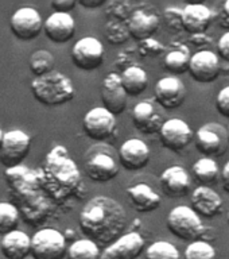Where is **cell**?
<instances>
[{
	"label": "cell",
	"mask_w": 229,
	"mask_h": 259,
	"mask_svg": "<svg viewBox=\"0 0 229 259\" xmlns=\"http://www.w3.org/2000/svg\"><path fill=\"white\" fill-rule=\"evenodd\" d=\"M81 232L95 243L108 244L121 236L127 226V214L120 202L107 196L90 198L78 219Z\"/></svg>",
	"instance_id": "cell-1"
},
{
	"label": "cell",
	"mask_w": 229,
	"mask_h": 259,
	"mask_svg": "<svg viewBox=\"0 0 229 259\" xmlns=\"http://www.w3.org/2000/svg\"><path fill=\"white\" fill-rule=\"evenodd\" d=\"M39 186L54 200H64L78 190L81 185V173L68 150L56 146L48 154L44 165L38 174Z\"/></svg>",
	"instance_id": "cell-2"
},
{
	"label": "cell",
	"mask_w": 229,
	"mask_h": 259,
	"mask_svg": "<svg viewBox=\"0 0 229 259\" xmlns=\"http://www.w3.org/2000/svg\"><path fill=\"white\" fill-rule=\"evenodd\" d=\"M31 92L40 104L56 107L72 100L74 97V85L66 74L52 70L31 81Z\"/></svg>",
	"instance_id": "cell-3"
},
{
	"label": "cell",
	"mask_w": 229,
	"mask_h": 259,
	"mask_svg": "<svg viewBox=\"0 0 229 259\" xmlns=\"http://www.w3.org/2000/svg\"><path fill=\"white\" fill-rule=\"evenodd\" d=\"M166 226L175 238L190 243L201 240L206 232L201 218L188 205H178L170 210Z\"/></svg>",
	"instance_id": "cell-4"
},
{
	"label": "cell",
	"mask_w": 229,
	"mask_h": 259,
	"mask_svg": "<svg viewBox=\"0 0 229 259\" xmlns=\"http://www.w3.org/2000/svg\"><path fill=\"white\" fill-rule=\"evenodd\" d=\"M120 163L112 153V149L96 146L89 150L85 159V173L92 181L108 182L116 177Z\"/></svg>",
	"instance_id": "cell-5"
},
{
	"label": "cell",
	"mask_w": 229,
	"mask_h": 259,
	"mask_svg": "<svg viewBox=\"0 0 229 259\" xmlns=\"http://www.w3.org/2000/svg\"><path fill=\"white\" fill-rule=\"evenodd\" d=\"M66 250V238L53 228L36 231L31 238L30 254L34 259H64Z\"/></svg>",
	"instance_id": "cell-6"
},
{
	"label": "cell",
	"mask_w": 229,
	"mask_h": 259,
	"mask_svg": "<svg viewBox=\"0 0 229 259\" xmlns=\"http://www.w3.org/2000/svg\"><path fill=\"white\" fill-rule=\"evenodd\" d=\"M31 147V138L22 130H10L4 133L3 143L0 149V162L7 169L16 167L27 157Z\"/></svg>",
	"instance_id": "cell-7"
},
{
	"label": "cell",
	"mask_w": 229,
	"mask_h": 259,
	"mask_svg": "<svg viewBox=\"0 0 229 259\" xmlns=\"http://www.w3.org/2000/svg\"><path fill=\"white\" fill-rule=\"evenodd\" d=\"M196 147L205 157H220L226 151V130L217 123H208L197 130L194 135Z\"/></svg>",
	"instance_id": "cell-8"
},
{
	"label": "cell",
	"mask_w": 229,
	"mask_h": 259,
	"mask_svg": "<svg viewBox=\"0 0 229 259\" xmlns=\"http://www.w3.org/2000/svg\"><path fill=\"white\" fill-rule=\"evenodd\" d=\"M72 61L82 70H95L104 62V48L95 36H84L72 48Z\"/></svg>",
	"instance_id": "cell-9"
},
{
	"label": "cell",
	"mask_w": 229,
	"mask_h": 259,
	"mask_svg": "<svg viewBox=\"0 0 229 259\" xmlns=\"http://www.w3.org/2000/svg\"><path fill=\"white\" fill-rule=\"evenodd\" d=\"M85 134L93 141L103 142L112 137L116 130V116L104 107H96L85 113L82 119Z\"/></svg>",
	"instance_id": "cell-10"
},
{
	"label": "cell",
	"mask_w": 229,
	"mask_h": 259,
	"mask_svg": "<svg viewBox=\"0 0 229 259\" xmlns=\"http://www.w3.org/2000/svg\"><path fill=\"white\" fill-rule=\"evenodd\" d=\"M10 28L18 39L31 40L43 30V20L35 8L20 7L12 14Z\"/></svg>",
	"instance_id": "cell-11"
},
{
	"label": "cell",
	"mask_w": 229,
	"mask_h": 259,
	"mask_svg": "<svg viewBox=\"0 0 229 259\" xmlns=\"http://www.w3.org/2000/svg\"><path fill=\"white\" fill-rule=\"evenodd\" d=\"M159 137L163 147L170 151L179 153L193 141V130L182 119H169L162 124Z\"/></svg>",
	"instance_id": "cell-12"
},
{
	"label": "cell",
	"mask_w": 229,
	"mask_h": 259,
	"mask_svg": "<svg viewBox=\"0 0 229 259\" xmlns=\"http://www.w3.org/2000/svg\"><path fill=\"white\" fill-rule=\"evenodd\" d=\"M189 73L192 78L201 84H209L220 76L221 65L216 53L200 50L190 57Z\"/></svg>",
	"instance_id": "cell-13"
},
{
	"label": "cell",
	"mask_w": 229,
	"mask_h": 259,
	"mask_svg": "<svg viewBox=\"0 0 229 259\" xmlns=\"http://www.w3.org/2000/svg\"><path fill=\"white\" fill-rule=\"evenodd\" d=\"M145 239L139 232H128L109 244L100 259H136L145 251Z\"/></svg>",
	"instance_id": "cell-14"
},
{
	"label": "cell",
	"mask_w": 229,
	"mask_h": 259,
	"mask_svg": "<svg viewBox=\"0 0 229 259\" xmlns=\"http://www.w3.org/2000/svg\"><path fill=\"white\" fill-rule=\"evenodd\" d=\"M127 93H125L120 81V74L108 73L101 84V100L103 107L112 115H119L127 107Z\"/></svg>",
	"instance_id": "cell-15"
},
{
	"label": "cell",
	"mask_w": 229,
	"mask_h": 259,
	"mask_svg": "<svg viewBox=\"0 0 229 259\" xmlns=\"http://www.w3.org/2000/svg\"><path fill=\"white\" fill-rule=\"evenodd\" d=\"M155 100L162 108L175 109L185 101L186 88L178 77H163L155 84Z\"/></svg>",
	"instance_id": "cell-16"
},
{
	"label": "cell",
	"mask_w": 229,
	"mask_h": 259,
	"mask_svg": "<svg viewBox=\"0 0 229 259\" xmlns=\"http://www.w3.org/2000/svg\"><path fill=\"white\" fill-rule=\"evenodd\" d=\"M190 204L192 209L200 216V218H216L221 213L222 210V198L221 196L212 189L210 186H198L193 190L190 196Z\"/></svg>",
	"instance_id": "cell-17"
},
{
	"label": "cell",
	"mask_w": 229,
	"mask_h": 259,
	"mask_svg": "<svg viewBox=\"0 0 229 259\" xmlns=\"http://www.w3.org/2000/svg\"><path fill=\"white\" fill-rule=\"evenodd\" d=\"M151 157L149 146L138 138H131L119 150V163L127 170H141L147 166Z\"/></svg>",
	"instance_id": "cell-18"
},
{
	"label": "cell",
	"mask_w": 229,
	"mask_h": 259,
	"mask_svg": "<svg viewBox=\"0 0 229 259\" xmlns=\"http://www.w3.org/2000/svg\"><path fill=\"white\" fill-rule=\"evenodd\" d=\"M162 192L171 198L184 197L188 194L190 189V178L189 173L186 171L185 167L174 165L162 171L161 177Z\"/></svg>",
	"instance_id": "cell-19"
},
{
	"label": "cell",
	"mask_w": 229,
	"mask_h": 259,
	"mask_svg": "<svg viewBox=\"0 0 229 259\" xmlns=\"http://www.w3.org/2000/svg\"><path fill=\"white\" fill-rule=\"evenodd\" d=\"M161 20L159 16L153 11L147 10H136L128 16L125 26L128 28L129 36L138 40H145L153 38V35L159 28Z\"/></svg>",
	"instance_id": "cell-20"
},
{
	"label": "cell",
	"mask_w": 229,
	"mask_h": 259,
	"mask_svg": "<svg viewBox=\"0 0 229 259\" xmlns=\"http://www.w3.org/2000/svg\"><path fill=\"white\" fill-rule=\"evenodd\" d=\"M214 14L204 4H186L182 8V27L190 35L205 32L213 22Z\"/></svg>",
	"instance_id": "cell-21"
},
{
	"label": "cell",
	"mask_w": 229,
	"mask_h": 259,
	"mask_svg": "<svg viewBox=\"0 0 229 259\" xmlns=\"http://www.w3.org/2000/svg\"><path fill=\"white\" fill-rule=\"evenodd\" d=\"M44 34L56 44H66L74 36L76 22L70 14L54 12L43 22Z\"/></svg>",
	"instance_id": "cell-22"
},
{
	"label": "cell",
	"mask_w": 229,
	"mask_h": 259,
	"mask_svg": "<svg viewBox=\"0 0 229 259\" xmlns=\"http://www.w3.org/2000/svg\"><path fill=\"white\" fill-rule=\"evenodd\" d=\"M132 123L138 131L150 135L159 133L165 120L155 105L149 101H141L132 108Z\"/></svg>",
	"instance_id": "cell-23"
},
{
	"label": "cell",
	"mask_w": 229,
	"mask_h": 259,
	"mask_svg": "<svg viewBox=\"0 0 229 259\" xmlns=\"http://www.w3.org/2000/svg\"><path fill=\"white\" fill-rule=\"evenodd\" d=\"M127 196L131 206L141 213H147L158 209L162 202L161 196L145 182H139L136 185L127 188Z\"/></svg>",
	"instance_id": "cell-24"
},
{
	"label": "cell",
	"mask_w": 229,
	"mask_h": 259,
	"mask_svg": "<svg viewBox=\"0 0 229 259\" xmlns=\"http://www.w3.org/2000/svg\"><path fill=\"white\" fill-rule=\"evenodd\" d=\"M31 248V238L26 232L14 230L3 235L0 251L6 259H26Z\"/></svg>",
	"instance_id": "cell-25"
},
{
	"label": "cell",
	"mask_w": 229,
	"mask_h": 259,
	"mask_svg": "<svg viewBox=\"0 0 229 259\" xmlns=\"http://www.w3.org/2000/svg\"><path fill=\"white\" fill-rule=\"evenodd\" d=\"M120 81L127 96H139L149 87V76L141 66H129L120 74Z\"/></svg>",
	"instance_id": "cell-26"
},
{
	"label": "cell",
	"mask_w": 229,
	"mask_h": 259,
	"mask_svg": "<svg viewBox=\"0 0 229 259\" xmlns=\"http://www.w3.org/2000/svg\"><path fill=\"white\" fill-rule=\"evenodd\" d=\"M189 61V49L184 46V45H179L178 48L170 50L166 54L163 65H165L166 70L171 73V74H182V73L188 72Z\"/></svg>",
	"instance_id": "cell-27"
},
{
	"label": "cell",
	"mask_w": 229,
	"mask_h": 259,
	"mask_svg": "<svg viewBox=\"0 0 229 259\" xmlns=\"http://www.w3.org/2000/svg\"><path fill=\"white\" fill-rule=\"evenodd\" d=\"M193 174L198 181L201 182L202 186H209L216 182L218 177V165L213 158L202 157L194 162Z\"/></svg>",
	"instance_id": "cell-28"
},
{
	"label": "cell",
	"mask_w": 229,
	"mask_h": 259,
	"mask_svg": "<svg viewBox=\"0 0 229 259\" xmlns=\"http://www.w3.org/2000/svg\"><path fill=\"white\" fill-rule=\"evenodd\" d=\"M100 256L97 243L89 239H78L66 250V259H100Z\"/></svg>",
	"instance_id": "cell-29"
},
{
	"label": "cell",
	"mask_w": 229,
	"mask_h": 259,
	"mask_svg": "<svg viewBox=\"0 0 229 259\" xmlns=\"http://www.w3.org/2000/svg\"><path fill=\"white\" fill-rule=\"evenodd\" d=\"M30 70L35 77L44 76L50 73L54 66V57L48 50H36L30 57V62H28Z\"/></svg>",
	"instance_id": "cell-30"
},
{
	"label": "cell",
	"mask_w": 229,
	"mask_h": 259,
	"mask_svg": "<svg viewBox=\"0 0 229 259\" xmlns=\"http://www.w3.org/2000/svg\"><path fill=\"white\" fill-rule=\"evenodd\" d=\"M19 210L14 204L0 201V235H6L16 230L19 224Z\"/></svg>",
	"instance_id": "cell-31"
},
{
	"label": "cell",
	"mask_w": 229,
	"mask_h": 259,
	"mask_svg": "<svg viewBox=\"0 0 229 259\" xmlns=\"http://www.w3.org/2000/svg\"><path fill=\"white\" fill-rule=\"evenodd\" d=\"M145 259H181V254L173 243L158 240L146 248Z\"/></svg>",
	"instance_id": "cell-32"
},
{
	"label": "cell",
	"mask_w": 229,
	"mask_h": 259,
	"mask_svg": "<svg viewBox=\"0 0 229 259\" xmlns=\"http://www.w3.org/2000/svg\"><path fill=\"white\" fill-rule=\"evenodd\" d=\"M184 259H217L214 247L206 240H196L188 244Z\"/></svg>",
	"instance_id": "cell-33"
},
{
	"label": "cell",
	"mask_w": 229,
	"mask_h": 259,
	"mask_svg": "<svg viewBox=\"0 0 229 259\" xmlns=\"http://www.w3.org/2000/svg\"><path fill=\"white\" fill-rule=\"evenodd\" d=\"M105 38L109 40L111 45L124 44L129 38L128 28L121 20H111L105 24Z\"/></svg>",
	"instance_id": "cell-34"
},
{
	"label": "cell",
	"mask_w": 229,
	"mask_h": 259,
	"mask_svg": "<svg viewBox=\"0 0 229 259\" xmlns=\"http://www.w3.org/2000/svg\"><path fill=\"white\" fill-rule=\"evenodd\" d=\"M138 50L142 57H158L165 52L166 48L159 40L154 39V38H147L145 40H141Z\"/></svg>",
	"instance_id": "cell-35"
},
{
	"label": "cell",
	"mask_w": 229,
	"mask_h": 259,
	"mask_svg": "<svg viewBox=\"0 0 229 259\" xmlns=\"http://www.w3.org/2000/svg\"><path fill=\"white\" fill-rule=\"evenodd\" d=\"M165 20L167 26L173 30H184L182 27V10L177 7H169L165 10Z\"/></svg>",
	"instance_id": "cell-36"
},
{
	"label": "cell",
	"mask_w": 229,
	"mask_h": 259,
	"mask_svg": "<svg viewBox=\"0 0 229 259\" xmlns=\"http://www.w3.org/2000/svg\"><path fill=\"white\" fill-rule=\"evenodd\" d=\"M216 108H217L220 115L229 119V85L228 87H224L217 93V97H216Z\"/></svg>",
	"instance_id": "cell-37"
},
{
	"label": "cell",
	"mask_w": 229,
	"mask_h": 259,
	"mask_svg": "<svg viewBox=\"0 0 229 259\" xmlns=\"http://www.w3.org/2000/svg\"><path fill=\"white\" fill-rule=\"evenodd\" d=\"M217 52L218 56L221 57L222 60L229 62V31L224 32L217 42Z\"/></svg>",
	"instance_id": "cell-38"
},
{
	"label": "cell",
	"mask_w": 229,
	"mask_h": 259,
	"mask_svg": "<svg viewBox=\"0 0 229 259\" xmlns=\"http://www.w3.org/2000/svg\"><path fill=\"white\" fill-rule=\"evenodd\" d=\"M76 6V0H56V2H52L53 10L56 12H61V14H69V11H72Z\"/></svg>",
	"instance_id": "cell-39"
},
{
	"label": "cell",
	"mask_w": 229,
	"mask_h": 259,
	"mask_svg": "<svg viewBox=\"0 0 229 259\" xmlns=\"http://www.w3.org/2000/svg\"><path fill=\"white\" fill-rule=\"evenodd\" d=\"M190 44L194 45L196 48H204V46H208L213 42L212 36H209L206 32H202V34H193L190 35L189 38Z\"/></svg>",
	"instance_id": "cell-40"
},
{
	"label": "cell",
	"mask_w": 229,
	"mask_h": 259,
	"mask_svg": "<svg viewBox=\"0 0 229 259\" xmlns=\"http://www.w3.org/2000/svg\"><path fill=\"white\" fill-rule=\"evenodd\" d=\"M220 27L229 31V0L224 2L220 12Z\"/></svg>",
	"instance_id": "cell-41"
},
{
	"label": "cell",
	"mask_w": 229,
	"mask_h": 259,
	"mask_svg": "<svg viewBox=\"0 0 229 259\" xmlns=\"http://www.w3.org/2000/svg\"><path fill=\"white\" fill-rule=\"evenodd\" d=\"M107 3L105 0H78L77 2V4H80V6H82V7L85 8H99L101 7V6H104V4Z\"/></svg>",
	"instance_id": "cell-42"
},
{
	"label": "cell",
	"mask_w": 229,
	"mask_h": 259,
	"mask_svg": "<svg viewBox=\"0 0 229 259\" xmlns=\"http://www.w3.org/2000/svg\"><path fill=\"white\" fill-rule=\"evenodd\" d=\"M221 182L224 190H225L226 193H229V161L226 162L225 165H224V167H222Z\"/></svg>",
	"instance_id": "cell-43"
},
{
	"label": "cell",
	"mask_w": 229,
	"mask_h": 259,
	"mask_svg": "<svg viewBox=\"0 0 229 259\" xmlns=\"http://www.w3.org/2000/svg\"><path fill=\"white\" fill-rule=\"evenodd\" d=\"M3 137H4L3 130L0 128V149H2V143H3Z\"/></svg>",
	"instance_id": "cell-44"
},
{
	"label": "cell",
	"mask_w": 229,
	"mask_h": 259,
	"mask_svg": "<svg viewBox=\"0 0 229 259\" xmlns=\"http://www.w3.org/2000/svg\"><path fill=\"white\" fill-rule=\"evenodd\" d=\"M226 141H228V145H229V125H228V128H226Z\"/></svg>",
	"instance_id": "cell-45"
},
{
	"label": "cell",
	"mask_w": 229,
	"mask_h": 259,
	"mask_svg": "<svg viewBox=\"0 0 229 259\" xmlns=\"http://www.w3.org/2000/svg\"><path fill=\"white\" fill-rule=\"evenodd\" d=\"M226 222H228V224H229V212H228V214H226Z\"/></svg>",
	"instance_id": "cell-46"
}]
</instances>
